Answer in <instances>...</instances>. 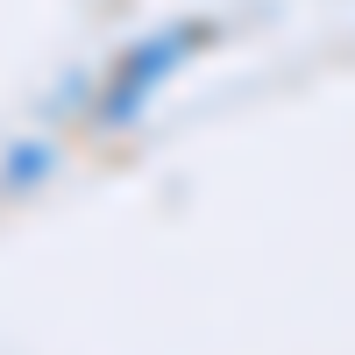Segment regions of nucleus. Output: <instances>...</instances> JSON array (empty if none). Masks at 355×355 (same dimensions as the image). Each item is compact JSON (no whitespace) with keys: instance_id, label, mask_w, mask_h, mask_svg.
Listing matches in <instances>:
<instances>
[{"instance_id":"f257e3e1","label":"nucleus","mask_w":355,"mask_h":355,"mask_svg":"<svg viewBox=\"0 0 355 355\" xmlns=\"http://www.w3.org/2000/svg\"><path fill=\"white\" fill-rule=\"evenodd\" d=\"M214 28L206 21H178V28H164V36H150V43H135L121 64H114V78L100 85V100H93V121H107V128H128L135 114H142V100L157 93V85L192 57V43H206Z\"/></svg>"},{"instance_id":"f03ea898","label":"nucleus","mask_w":355,"mask_h":355,"mask_svg":"<svg viewBox=\"0 0 355 355\" xmlns=\"http://www.w3.org/2000/svg\"><path fill=\"white\" fill-rule=\"evenodd\" d=\"M50 171H57V142L28 135V142H15V150L0 157V192H28V185H43Z\"/></svg>"}]
</instances>
